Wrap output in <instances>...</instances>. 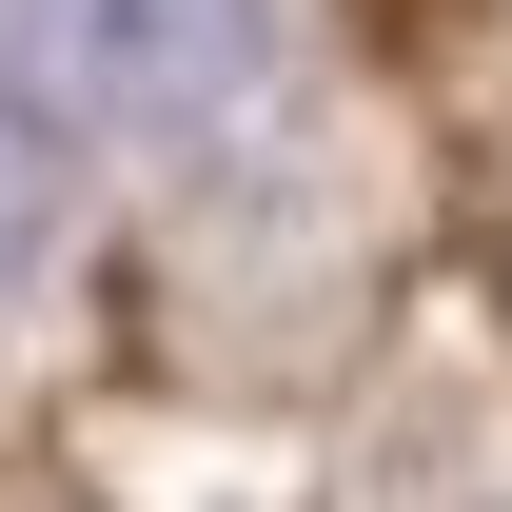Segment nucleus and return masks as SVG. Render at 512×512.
Listing matches in <instances>:
<instances>
[{"label":"nucleus","mask_w":512,"mask_h":512,"mask_svg":"<svg viewBox=\"0 0 512 512\" xmlns=\"http://www.w3.org/2000/svg\"><path fill=\"white\" fill-rule=\"evenodd\" d=\"M20 79L99 138H158V119H217L256 79V0H20Z\"/></svg>","instance_id":"f257e3e1"},{"label":"nucleus","mask_w":512,"mask_h":512,"mask_svg":"<svg viewBox=\"0 0 512 512\" xmlns=\"http://www.w3.org/2000/svg\"><path fill=\"white\" fill-rule=\"evenodd\" d=\"M20 237H40V119L0 99V276H20Z\"/></svg>","instance_id":"f03ea898"}]
</instances>
